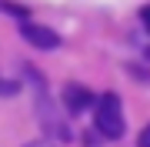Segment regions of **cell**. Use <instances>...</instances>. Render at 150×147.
<instances>
[{
	"mask_svg": "<svg viewBox=\"0 0 150 147\" xmlns=\"http://www.w3.org/2000/svg\"><path fill=\"white\" fill-rule=\"evenodd\" d=\"M60 104H64V110L70 117H77V114H83V110H90L97 104V94L87 90L83 84H67L64 94H60Z\"/></svg>",
	"mask_w": 150,
	"mask_h": 147,
	"instance_id": "obj_3",
	"label": "cell"
},
{
	"mask_svg": "<svg viewBox=\"0 0 150 147\" xmlns=\"http://www.w3.org/2000/svg\"><path fill=\"white\" fill-rule=\"evenodd\" d=\"M0 10L10 13V17H20V23L27 20V10H23V7H17V4H10V0H0Z\"/></svg>",
	"mask_w": 150,
	"mask_h": 147,
	"instance_id": "obj_5",
	"label": "cell"
},
{
	"mask_svg": "<svg viewBox=\"0 0 150 147\" xmlns=\"http://www.w3.org/2000/svg\"><path fill=\"white\" fill-rule=\"evenodd\" d=\"M140 23H144V30L150 33V4L144 7V10H140Z\"/></svg>",
	"mask_w": 150,
	"mask_h": 147,
	"instance_id": "obj_7",
	"label": "cell"
},
{
	"mask_svg": "<svg viewBox=\"0 0 150 147\" xmlns=\"http://www.w3.org/2000/svg\"><path fill=\"white\" fill-rule=\"evenodd\" d=\"M33 80H37V114H40V127H43L50 137H60V141L70 137V127L57 117V107H54V100L47 97V87H43V80L37 77V70H33Z\"/></svg>",
	"mask_w": 150,
	"mask_h": 147,
	"instance_id": "obj_2",
	"label": "cell"
},
{
	"mask_svg": "<svg viewBox=\"0 0 150 147\" xmlns=\"http://www.w3.org/2000/svg\"><path fill=\"white\" fill-rule=\"evenodd\" d=\"M137 147H150V124H147L144 131L137 134Z\"/></svg>",
	"mask_w": 150,
	"mask_h": 147,
	"instance_id": "obj_6",
	"label": "cell"
},
{
	"mask_svg": "<svg viewBox=\"0 0 150 147\" xmlns=\"http://www.w3.org/2000/svg\"><path fill=\"white\" fill-rule=\"evenodd\" d=\"M23 147H54L50 141H30V144H23Z\"/></svg>",
	"mask_w": 150,
	"mask_h": 147,
	"instance_id": "obj_8",
	"label": "cell"
},
{
	"mask_svg": "<svg viewBox=\"0 0 150 147\" xmlns=\"http://www.w3.org/2000/svg\"><path fill=\"white\" fill-rule=\"evenodd\" d=\"M20 37L27 40L30 47H37V50H57L60 47V33L50 30V27H43V23H33V20L20 23Z\"/></svg>",
	"mask_w": 150,
	"mask_h": 147,
	"instance_id": "obj_4",
	"label": "cell"
},
{
	"mask_svg": "<svg viewBox=\"0 0 150 147\" xmlns=\"http://www.w3.org/2000/svg\"><path fill=\"white\" fill-rule=\"evenodd\" d=\"M93 127L100 131L107 141H120L123 131H127V117H123V100L113 90L100 94L93 104Z\"/></svg>",
	"mask_w": 150,
	"mask_h": 147,
	"instance_id": "obj_1",
	"label": "cell"
}]
</instances>
